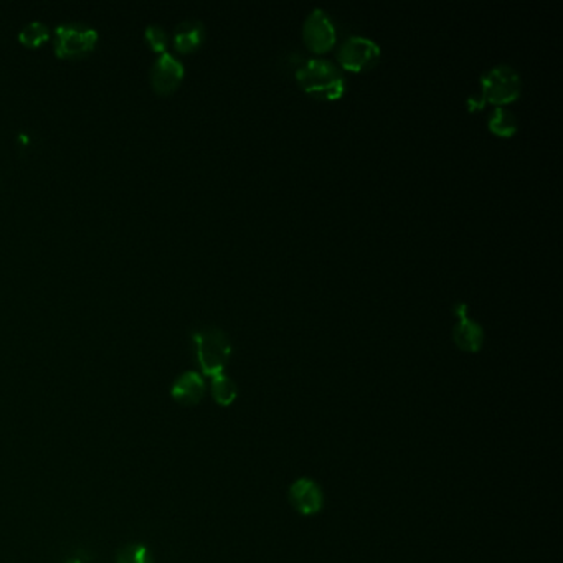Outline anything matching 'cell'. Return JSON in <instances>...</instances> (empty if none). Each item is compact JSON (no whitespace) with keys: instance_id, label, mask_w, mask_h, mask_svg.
<instances>
[{"instance_id":"cell-2","label":"cell","mask_w":563,"mask_h":563,"mask_svg":"<svg viewBox=\"0 0 563 563\" xmlns=\"http://www.w3.org/2000/svg\"><path fill=\"white\" fill-rule=\"evenodd\" d=\"M193 342L203 375L215 377L223 373L231 355L229 335L219 327H203L193 335Z\"/></svg>"},{"instance_id":"cell-4","label":"cell","mask_w":563,"mask_h":563,"mask_svg":"<svg viewBox=\"0 0 563 563\" xmlns=\"http://www.w3.org/2000/svg\"><path fill=\"white\" fill-rule=\"evenodd\" d=\"M382 50L371 39L351 37L339 47L337 60L342 70L352 73H362L372 70L380 61Z\"/></svg>"},{"instance_id":"cell-8","label":"cell","mask_w":563,"mask_h":563,"mask_svg":"<svg viewBox=\"0 0 563 563\" xmlns=\"http://www.w3.org/2000/svg\"><path fill=\"white\" fill-rule=\"evenodd\" d=\"M458 323L453 329V341L464 352H479L484 344V331L474 319L468 315V305L458 303L455 305Z\"/></svg>"},{"instance_id":"cell-6","label":"cell","mask_w":563,"mask_h":563,"mask_svg":"<svg viewBox=\"0 0 563 563\" xmlns=\"http://www.w3.org/2000/svg\"><path fill=\"white\" fill-rule=\"evenodd\" d=\"M303 40L309 52L315 55L327 53L333 50L337 40L334 23L327 12L323 9H314L305 20L303 25Z\"/></svg>"},{"instance_id":"cell-13","label":"cell","mask_w":563,"mask_h":563,"mask_svg":"<svg viewBox=\"0 0 563 563\" xmlns=\"http://www.w3.org/2000/svg\"><path fill=\"white\" fill-rule=\"evenodd\" d=\"M211 395L220 407H230L239 397V387L229 375L220 373L211 377Z\"/></svg>"},{"instance_id":"cell-17","label":"cell","mask_w":563,"mask_h":563,"mask_svg":"<svg viewBox=\"0 0 563 563\" xmlns=\"http://www.w3.org/2000/svg\"><path fill=\"white\" fill-rule=\"evenodd\" d=\"M65 563H83V560H80V558H70Z\"/></svg>"},{"instance_id":"cell-3","label":"cell","mask_w":563,"mask_h":563,"mask_svg":"<svg viewBox=\"0 0 563 563\" xmlns=\"http://www.w3.org/2000/svg\"><path fill=\"white\" fill-rule=\"evenodd\" d=\"M521 77L516 70L509 65H499L491 68L486 75L481 78L483 99L493 105H509L521 96Z\"/></svg>"},{"instance_id":"cell-7","label":"cell","mask_w":563,"mask_h":563,"mask_svg":"<svg viewBox=\"0 0 563 563\" xmlns=\"http://www.w3.org/2000/svg\"><path fill=\"white\" fill-rule=\"evenodd\" d=\"M289 504L301 516L311 517L319 514L324 507V493L311 477H299L287 491Z\"/></svg>"},{"instance_id":"cell-10","label":"cell","mask_w":563,"mask_h":563,"mask_svg":"<svg viewBox=\"0 0 563 563\" xmlns=\"http://www.w3.org/2000/svg\"><path fill=\"white\" fill-rule=\"evenodd\" d=\"M205 390H207V387H205V380H203L201 373L185 372L182 373L181 377L174 382L171 395L177 403L193 407V405L201 403L202 399L205 397Z\"/></svg>"},{"instance_id":"cell-14","label":"cell","mask_w":563,"mask_h":563,"mask_svg":"<svg viewBox=\"0 0 563 563\" xmlns=\"http://www.w3.org/2000/svg\"><path fill=\"white\" fill-rule=\"evenodd\" d=\"M50 37V30L42 22H30L19 32L20 43L25 47L37 48L47 42Z\"/></svg>"},{"instance_id":"cell-12","label":"cell","mask_w":563,"mask_h":563,"mask_svg":"<svg viewBox=\"0 0 563 563\" xmlns=\"http://www.w3.org/2000/svg\"><path fill=\"white\" fill-rule=\"evenodd\" d=\"M489 131L496 134L499 137H512L517 133V119L512 111H509L506 108L497 106L493 111V115L489 116Z\"/></svg>"},{"instance_id":"cell-15","label":"cell","mask_w":563,"mask_h":563,"mask_svg":"<svg viewBox=\"0 0 563 563\" xmlns=\"http://www.w3.org/2000/svg\"><path fill=\"white\" fill-rule=\"evenodd\" d=\"M116 563H154V555L145 545L129 544L117 552Z\"/></svg>"},{"instance_id":"cell-9","label":"cell","mask_w":563,"mask_h":563,"mask_svg":"<svg viewBox=\"0 0 563 563\" xmlns=\"http://www.w3.org/2000/svg\"><path fill=\"white\" fill-rule=\"evenodd\" d=\"M183 65L171 53H161L151 68V83L159 95H169L181 85Z\"/></svg>"},{"instance_id":"cell-5","label":"cell","mask_w":563,"mask_h":563,"mask_svg":"<svg viewBox=\"0 0 563 563\" xmlns=\"http://www.w3.org/2000/svg\"><path fill=\"white\" fill-rule=\"evenodd\" d=\"M98 42V32L80 23H65L55 30V53L60 58L88 55Z\"/></svg>"},{"instance_id":"cell-1","label":"cell","mask_w":563,"mask_h":563,"mask_svg":"<svg viewBox=\"0 0 563 563\" xmlns=\"http://www.w3.org/2000/svg\"><path fill=\"white\" fill-rule=\"evenodd\" d=\"M296 81L305 95L319 101H335L345 93L342 70L324 58H311L296 70Z\"/></svg>"},{"instance_id":"cell-11","label":"cell","mask_w":563,"mask_h":563,"mask_svg":"<svg viewBox=\"0 0 563 563\" xmlns=\"http://www.w3.org/2000/svg\"><path fill=\"white\" fill-rule=\"evenodd\" d=\"M205 39V27L201 20H183L174 32V47L181 53H192Z\"/></svg>"},{"instance_id":"cell-16","label":"cell","mask_w":563,"mask_h":563,"mask_svg":"<svg viewBox=\"0 0 563 563\" xmlns=\"http://www.w3.org/2000/svg\"><path fill=\"white\" fill-rule=\"evenodd\" d=\"M144 35H145V40H147V43L151 45L154 52L165 53V48H167V43H169V37H167V32H165L163 27L151 25V27L145 29Z\"/></svg>"}]
</instances>
